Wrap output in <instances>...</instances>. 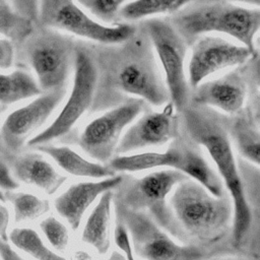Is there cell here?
<instances>
[{"label":"cell","instance_id":"6da1fadb","mask_svg":"<svg viewBox=\"0 0 260 260\" xmlns=\"http://www.w3.org/2000/svg\"><path fill=\"white\" fill-rule=\"evenodd\" d=\"M95 68V88L90 114L116 107L130 98L149 107H162L170 95L150 40L141 22L134 34L118 44L85 41Z\"/></svg>","mask_w":260,"mask_h":260},{"label":"cell","instance_id":"7a4b0ae2","mask_svg":"<svg viewBox=\"0 0 260 260\" xmlns=\"http://www.w3.org/2000/svg\"><path fill=\"white\" fill-rule=\"evenodd\" d=\"M179 116L181 130L207 151L232 199V245L235 252L259 260V216L253 213L246 200L229 133V116L192 102L187 103Z\"/></svg>","mask_w":260,"mask_h":260},{"label":"cell","instance_id":"3957f363","mask_svg":"<svg viewBox=\"0 0 260 260\" xmlns=\"http://www.w3.org/2000/svg\"><path fill=\"white\" fill-rule=\"evenodd\" d=\"M169 202L190 245L201 248L209 256L237 254L232 245L234 207L228 192L214 196L187 178L174 188Z\"/></svg>","mask_w":260,"mask_h":260},{"label":"cell","instance_id":"277c9868","mask_svg":"<svg viewBox=\"0 0 260 260\" xmlns=\"http://www.w3.org/2000/svg\"><path fill=\"white\" fill-rule=\"evenodd\" d=\"M188 47L211 32L223 34L257 53L255 37L260 27V9L228 1L195 0L166 17Z\"/></svg>","mask_w":260,"mask_h":260},{"label":"cell","instance_id":"5b68a950","mask_svg":"<svg viewBox=\"0 0 260 260\" xmlns=\"http://www.w3.org/2000/svg\"><path fill=\"white\" fill-rule=\"evenodd\" d=\"M107 166L117 174L137 173L159 168L172 169L198 182L214 196H221L225 193L221 179L206 159L203 149L182 130L164 151L118 154Z\"/></svg>","mask_w":260,"mask_h":260},{"label":"cell","instance_id":"8992f818","mask_svg":"<svg viewBox=\"0 0 260 260\" xmlns=\"http://www.w3.org/2000/svg\"><path fill=\"white\" fill-rule=\"evenodd\" d=\"M75 47L73 37L36 24L15 47V60L20 68L34 72L42 92L66 89L73 71Z\"/></svg>","mask_w":260,"mask_h":260},{"label":"cell","instance_id":"52a82bcc","mask_svg":"<svg viewBox=\"0 0 260 260\" xmlns=\"http://www.w3.org/2000/svg\"><path fill=\"white\" fill-rule=\"evenodd\" d=\"M121 174L122 180L113 190L114 202L130 210L145 213L174 239L189 244L169 202L174 188L188 177L172 169L150 171L141 177Z\"/></svg>","mask_w":260,"mask_h":260},{"label":"cell","instance_id":"ba28073f","mask_svg":"<svg viewBox=\"0 0 260 260\" xmlns=\"http://www.w3.org/2000/svg\"><path fill=\"white\" fill-rule=\"evenodd\" d=\"M95 88V68L92 56L85 41L76 40L73 83L68 98L55 117L44 129L32 136L26 146L59 141L63 144H74L78 131L75 126L85 114H90Z\"/></svg>","mask_w":260,"mask_h":260},{"label":"cell","instance_id":"9c48e42d","mask_svg":"<svg viewBox=\"0 0 260 260\" xmlns=\"http://www.w3.org/2000/svg\"><path fill=\"white\" fill-rule=\"evenodd\" d=\"M114 200V199H113ZM116 220L128 231L133 251L143 260H203L209 255L201 248L183 244L156 224L145 213L113 202Z\"/></svg>","mask_w":260,"mask_h":260},{"label":"cell","instance_id":"30bf717a","mask_svg":"<svg viewBox=\"0 0 260 260\" xmlns=\"http://www.w3.org/2000/svg\"><path fill=\"white\" fill-rule=\"evenodd\" d=\"M140 22L160 66L170 102L180 113L189 102L191 92L185 68L189 47L166 17H149Z\"/></svg>","mask_w":260,"mask_h":260},{"label":"cell","instance_id":"8fae6325","mask_svg":"<svg viewBox=\"0 0 260 260\" xmlns=\"http://www.w3.org/2000/svg\"><path fill=\"white\" fill-rule=\"evenodd\" d=\"M38 25L66 31L87 42L118 44L130 38L136 23L105 24L90 17L75 0H41Z\"/></svg>","mask_w":260,"mask_h":260},{"label":"cell","instance_id":"7c38bea8","mask_svg":"<svg viewBox=\"0 0 260 260\" xmlns=\"http://www.w3.org/2000/svg\"><path fill=\"white\" fill-rule=\"evenodd\" d=\"M147 107L143 100L130 98L101 112L77 133L74 144L94 161L107 165L116 155L118 143L126 128Z\"/></svg>","mask_w":260,"mask_h":260},{"label":"cell","instance_id":"4fadbf2b","mask_svg":"<svg viewBox=\"0 0 260 260\" xmlns=\"http://www.w3.org/2000/svg\"><path fill=\"white\" fill-rule=\"evenodd\" d=\"M66 89L46 91L35 96L26 105L9 113L0 126V144L9 153L24 149L28 140L39 133L60 106Z\"/></svg>","mask_w":260,"mask_h":260},{"label":"cell","instance_id":"5bb4252c","mask_svg":"<svg viewBox=\"0 0 260 260\" xmlns=\"http://www.w3.org/2000/svg\"><path fill=\"white\" fill-rule=\"evenodd\" d=\"M191 54L187 68L190 88L196 87L213 74L230 68L244 65L249 59L258 55L243 45L220 37L204 35L190 46Z\"/></svg>","mask_w":260,"mask_h":260},{"label":"cell","instance_id":"9a60e30c","mask_svg":"<svg viewBox=\"0 0 260 260\" xmlns=\"http://www.w3.org/2000/svg\"><path fill=\"white\" fill-rule=\"evenodd\" d=\"M180 131V116L171 102L161 111L147 107L124 131L116 155L162 146L174 140Z\"/></svg>","mask_w":260,"mask_h":260},{"label":"cell","instance_id":"2e32d148","mask_svg":"<svg viewBox=\"0 0 260 260\" xmlns=\"http://www.w3.org/2000/svg\"><path fill=\"white\" fill-rule=\"evenodd\" d=\"M248 86L240 66L219 77L202 81L191 89L189 102L234 116L246 106Z\"/></svg>","mask_w":260,"mask_h":260},{"label":"cell","instance_id":"e0dca14e","mask_svg":"<svg viewBox=\"0 0 260 260\" xmlns=\"http://www.w3.org/2000/svg\"><path fill=\"white\" fill-rule=\"evenodd\" d=\"M0 158L18 184L36 187L47 195H54L68 179L38 150L9 153L0 144Z\"/></svg>","mask_w":260,"mask_h":260},{"label":"cell","instance_id":"ac0fdd59","mask_svg":"<svg viewBox=\"0 0 260 260\" xmlns=\"http://www.w3.org/2000/svg\"><path fill=\"white\" fill-rule=\"evenodd\" d=\"M122 180V174L94 181L78 182L67 187L54 200L57 213L76 231L87 209L107 191L114 190Z\"/></svg>","mask_w":260,"mask_h":260},{"label":"cell","instance_id":"d6986e66","mask_svg":"<svg viewBox=\"0 0 260 260\" xmlns=\"http://www.w3.org/2000/svg\"><path fill=\"white\" fill-rule=\"evenodd\" d=\"M259 116L247 106L234 116H229V133L240 157L259 167L260 131Z\"/></svg>","mask_w":260,"mask_h":260},{"label":"cell","instance_id":"ffe728a7","mask_svg":"<svg viewBox=\"0 0 260 260\" xmlns=\"http://www.w3.org/2000/svg\"><path fill=\"white\" fill-rule=\"evenodd\" d=\"M34 149L48 155L65 173L75 177L99 180L117 174L107 165L87 159L67 144L55 145L53 143H47L38 145Z\"/></svg>","mask_w":260,"mask_h":260},{"label":"cell","instance_id":"44dd1931","mask_svg":"<svg viewBox=\"0 0 260 260\" xmlns=\"http://www.w3.org/2000/svg\"><path fill=\"white\" fill-rule=\"evenodd\" d=\"M113 202V190L102 194L82 226L81 241L100 254H107L111 247Z\"/></svg>","mask_w":260,"mask_h":260},{"label":"cell","instance_id":"7402d4cb","mask_svg":"<svg viewBox=\"0 0 260 260\" xmlns=\"http://www.w3.org/2000/svg\"><path fill=\"white\" fill-rule=\"evenodd\" d=\"M40 93L42 90L29 71L18 68L8 73L0 72V105L8 107Z\"/></svg>","mask_w":260,"mask_h":260},{"label":"cell","instance_id":"603a6c76","mask_svg":"<svg viewBox=\"0 0 260 260\" xmlns=\"http://www.w3.org/2000/svg\"><path fill=\"white\" fill-rule=\"evenodd\" d=\"M195 0H133L119 11V21L129 22L154 17L158 14H174Z\"/></svg>","mask_w":260,"mask_h":260},{"label":"cell","instance_id":"cb8c5ba5","mask_svg":"<svg viewBox=\"0 0 260 260\" xmlns=\"http://www.w3.org/2000/svg\"><path fill=\"white\" fill-rule=\"evenodd\" d=\"M12 245L35 260H67L64 256L50 249L39 233L28 226H16L8 234Z\"/></svg>","mask_w":260,"mask_h":260},{"label":"cell","instance_id":"d4e9b609","mask_svg":"<svg viewBox=\"0 0 260 260\" xmlns=\"http://www.w3.org/2000/svg\"><path fill=\"white\" fill-rule=\"evenodd\" d=\"M5 201L10 202L13 208L15 222H27L36 220L50 210V203L32 193L4 191Z\"/></svg>","mask_w":260,"mask_h":260},{"label":"cell","instance_id":"484cf974","mask_svg":"<svg viewBox=\"0 0 260 260\" xmlns=\"http://www.w3.org/2000/svg\"><path fill=\"white\" fill-rule=\"evenodd\" d=\"M35 25L19 15L7 0H0V36L16 47L30 34Z\"/></svg>","mask_w":260,"mask_h":260},{"label":"cell","instance_id":"4316f807","mask_svg":"<svg viewBox=\"0 0 260 260\" xmlns=\"http://www.w3.org/2000/svg\"><path fill=\"white\" fill-rule=\"evenodd\" d=\"M40 229L52 248L64 252L69 245V231L67 226L55 216H47L40 222Z\"/></svg>","mask_w":260,"mask_h":260},{"label":"cell","instance_id":"83f0119b","mask_svg":"<svg viewBox=\"0 0 260 260\" xmlns=\"http://www.w3.org/2000/svg\"><path fill=\"white\" fill-rule=\"evenodd\" d=\"M126 0H76L98 19L108 24L119 21L118 15L121 7Z\"/></svg>","mask_w":260,"mask_h":260},{"label":"cell","instance_id":"f1b7e54d","mask_svg":"<svg viewBox=\"0 0 260 260\" xmlns=\"http://www.w3.org/2000/svg\"><path fill=\"white\" fill-rule=\"evenodd\" d=\"M114 241L120 252H122V254L126 258V260H135L134 251L132 248L128 231L125 228V225L119 220L115 221Z\"/></svg>","mask_w":260,"mask_h":260},{"label":"cell","instance_id":"f546056e","mask_svg":"<svg viewBox=\"0 0 260 260\" xmlns=\"http://www.w3.org/2000/svg\"><path fill=\"white\" fill-rule=\"evenodd\" d=\"M12 8L34 24L38 23L41 0H7Z\"/></svg>","mask_w":260,"mask_h":260},{"label":"cell","instance_id":"4dcf8cb0","mask_svg":"<svg viewBox=\"0 0 260 260\" xmlns=\"http://www.w3.org/2000/svg\"><path fill=\"white\" fill-rule=\"evenodd\" d=\"M15 62V46L5 38H0V70L10 69Z\"/></svg>","mask_w":260,"mask_h":260},{"label":"cell","instance_id":"1f68e13d","mask_svg":"<svg viewBox=\"0 0 260 260\" xmlns=\"http://www.w3.org/2000/svg\"><path fill=\"white\" fill-rule=\"evenodd\" d=\"M19 187V184L11 176L8 167L0 158V188L5 191L15 190Z\"/></svg>","mask_w":260,"mask_h":260},{"label":"cell","instance_id":"d6a6232c","mask_svg":"<svg viewBox=\"0 0 260 260\" xmlns=\"http://www.w3.org/2000/svg\"><path fill=\"white\" fill-rule=\"evenodd\" d=\"M10 222V212L9 209L0 202V239L8 241V225Z\"/></svg>","mask_w":260,"mask_h":260},{"label":"cell","instance_id":"836d02e7","mask_svg":"<svg viewBox=\"0 0 260 260\" xmlns=\"http://www.w3.org/2000/svg\"><path fill=\"white\" fill-rule=\"evenodd\" d=\"M0 258L1 260H25L21 257L7 241L0 239Z\"/></svg>","mask_w":260,"mask_h":260},{"label":"cell","instance_id":"e575fe53","mask_svg":"<svg viewBox=\"0 0 260 260\" xmlns=\"http://www.w3.org/2000/svg\"><path fill=\"white\" fill-rule=\"evenodd\" d=\"M203 260H257L252 257L242 255V254H221L209 256Z\"/></svg>","mask_w":260,"mask_h":260},{"label":"cell","instance_id":"d590c367","mask_svg":"<svg viewBox=\"0 0 260 260\" xmlns=\"http://www.w3.org/2000/svg\"><path fill=\"white\" fill-rule=\"evenodd\" d=\"M198 1H228V2H240L243 4H248L253 7H258L260 6V0H198Z\"/></svg>","mask_w":260,"mask_h":260},{"label":"cell","instance_id":"8d00e7d4","mask_svg":"<svg viewBox=\"0 0 260 260\" xmlns=\"http://www.w3.org/2000/svg\"><path fill=\"white\" fill-rule=\"evenodd\" d=\"M73 258H74V260H92L91 254L84 250L75 251Z\"/></svg>","mask_w":260,"mask_h":260},{"label":"cell","instance_id":"74e56055","mask_svg":"<svg viewBox=\"0 0 260 260\" xmlns=\"http://www.w3.org/2000/svg\"><path fill=\"white\" fill-rule=\"evenodd\" d=\"M106 260H126V258L120 251L115 250L110 254V256Z\"/></svg>","mask_w":260,"mask_h":260},{"label":"cell","instance_id":"f35d334b","mask_svg":"<svg viewBox=\"0 0 260 260\" xmlns=\"http://www.w3.org/2000/svg\"><path fill=\"white\" fill-rule=\"evenodd\" d=\"M5 201V196H4V192L0 189V202H4Z\"/></svg>","mask_w":260,"mask_h":260},{"label":"cell","instance_id":"ab89813d","mask_svg":"<svg viewBox=\"0 0 260 260\" xmlns=\"http://www.w3.org/2000/svg\"><path fill=\"white\" fill-rule=\"evenodd\" d=\"M6 110V107H4V106H2V105H0V117H1V115L4 113V111Z\"/></svg>","mask_w":260,"mask_h":260}]
</instances>
